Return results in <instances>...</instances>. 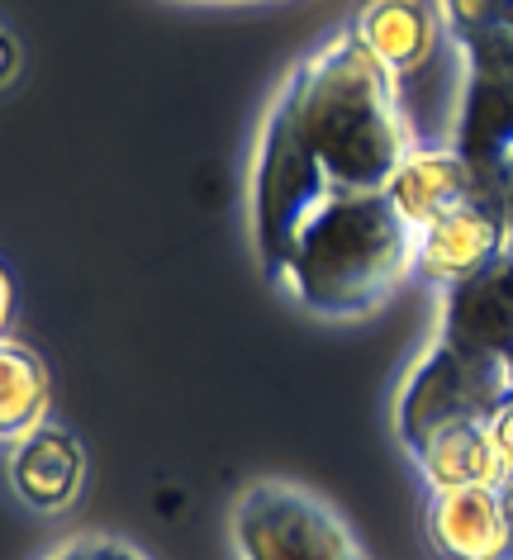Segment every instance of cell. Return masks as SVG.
Returning a JSON list of instances; mask_svg holds the SVG:
<instances>
[{"label": "cell", "mask_w": 513, "mask_h": 560, "mask_svg": "<svg viewBox=\"0 0 513 560\" xmlns=\"http://www.w3.org/2000/svg\"><path fill=\"white\" fill-rule=\"evenodd\" d=\"M385 195H390V205L405 214L409 229L423 233V229H433L438 219H447L452 209L504 195V186L476 176L452 148H413L405 166L395 172V180L385 186Z\"/></svg>", "instance_id": "7"}, {"label": "cell", "mask_w": 513, "mask_h": 560, "mask_svg": "<svg viewBox=\"0 0 513 560\" xmlns=\"http://www.w3.org/2000/svg\"><path fill=\"white\" fill-rule=\"evenodd\" d=\"M513 252L509 214H504V195L494 200H476L452 209L447 219H438L433 229L419 233V257H413V276L428 285H462V280L490 271L499 257Z\"/></svg>", "instance_id": "5"}, {"label": "cell", "mask_w": 513, "mask_h": 560, "mask_svg": "<svg viewBox=\"0 0 513 560\" xmlns=\"http://www.w3.org/2000/svg\"><path fill=\"white\" fill-rule=\"evenodd\" d=\"M490 428H494V438H499V446H504V452L513 456V395L504 399V409H499V413H494V423H490Z\"/></svg>", "instance_id": "17"}, {"label": "cell", "mask_w": 513, "mask_h": 560, "mask_svg": "<svg viewBox=\"0 0 513 560\" xmlns=\"http://www.w3.org/2000/svg\"><path fill=\"white\" fill-rule=\"evenodd\" d=\"M419 470L428 489H456V485H476V489H504L513 485V456L499 446L490 423H466L442 432L438 442H428L419 456Z\"/></svg>", "instance_id": "12"}, {"label": "cell", "mask_w": 513, "mask_h": 560, "mask_svg": "<svg viewBox=\"0 0 513 560\" xmlns=\"http://www.w3.org/2000/svg\"><path fill=\"white\" fill-rule=\"evenodd\" d=\"M452 44L466 62V77H490L513 86V30H485V34L452 38Z\"/></svg>", "instance_id": "14"}, {"label": "cell", "mask_w": 513, "mask_h": 560, "mask_svg": "<svg viewBox=\"0 0 513 560\" xmlns=\"http://www.w3.org/2000/svg\"><path fill=\"white\" fill-rule=\"evenodd\" d=\"M333 195L385 190L413 152L399 77L352 30L304 58L276 95Z\"/></svg>", "instance_id": "1"}, {"label": "cell", "mask_w": 513, "mask_h": 560, "mask_svg": "<svg viewBox=\"0 0 513 560\" xmlns=\"http://www.w3.org/2000/svg\"><path fill=\"white\" fill-rule=\"evenodd\" d=\"M504 214H509V233H513V166L504 172Z\"/></svg>", "instance_id": "19"}, {"label": "cell", "mask_w": 513, "mask_h": 560, "mask_svg": "<svg viewBox=\"0 0 513 560\" xmlns=\"http://www.w3.org/2000/svg\"><path fill=\"white\" fill-rule=\"evenodd\" d=\"M452 152L476 176L504 186V172L513 166V86L509 81H490V77L462 81Z\"/></svg>", "instance_id": "9"}, {"label": "cell", "mask_w": 513, "mask_h": 560, "mask_svg": "<svg viewBox=\"0 0 513 560\" xmlns=\"http://www.w3.org/2000/svg\"><path fill=\"white\" fill-rule=\"evenodd\" d=\"M229 537L238 560H366L342 513L290 480L247 485L233 499Z\"/></svg>", "instance_id": "3"}, {"label": "cell", "mask_w": 513, "mask_h": 560, "mask_svg": "<svg viewBox=\"0 0 513 560\" xmlns=\"http://www.w3.org/2000/svg\"><path fill=\"white\" fill-rule=\"evenodd\" d=\"M504 499H509V517H513V485L504 489Z\"/></svg>", "instance_id": "21"}, {"label": "cell", "mask_w": 513, "mask_h": 560, "mask_svg": "<svg viewBox=\"0 0 513 560\" xmlns=\"http://www.w3.org/2000/svg\"><path fill=\"white\" fill-rule=\"evenodd\" d=\"M86 480V452L72 432L38 428L10 446V485L34 513H62L81 494Z\"/></svg>", "instance_id": "11"}, {"label": "cell", "mask_w": 513, "mask_h": 560, "mask_svg": "<svg viewBox=\"0 0 513 560\" xmlns=\"http://www.w3.org/2000/svg\"><path fill=\"white\" fill-rule=\"evenodd\" d=\"M452 38L485 34V30H513V0H442Z\"/></svg>", "instance_id": "15"}, {"label": "cell", "mask_w": 513, "mask_h": 560, "mask_svg": "<svg viewBox=\"0 0 513 560\" xmlns=\"http://www.w3.org/2000/svg\"><path fill=\"white\" fill-rule=\"evenodd\" d=\"M48 560H148V556H138L133 546L109 541V537H81V541L62 546V551L48 556Z\"/></svg>", "instance_id": "16"}, {"label": "cell", "mask_w": 513, "mask_h": 560, "mask_svg": "<svg viewBox=\"0 0 513 560\" xmlns=\"http://www.w3.org/2000/svg\"><path fill=\"white\" fill-rule=\"evenodd\" d=\"M423 532L438 560H513V517L499 489H428Z\"/></svg>", "instance_id": "6"}, {"label": "cell", "mask_w": 513, "mask_h": 560, "mask_svg": "<svg viewBox=\"0 0 513 560\" xmlns=\"http://www.w3.org/2000/svg\"><path fill=\"white\" fill-rule=\"evenodd\" d=\"M419 233L385 190L333 195L290 243L281 276L304 310L324 318L366 314L413 271Z\"/></svg>", "instance_id": "2"}, {"label": "cell", "mask_w": 513, "mask_h": 560, "mask_svg": "<svg viewBox=\"0 0 513 560\" xmlns=\"http://www.w3.org/2000/svg\"><path fill=\"white\" fill-rule=\"evenodd\" d=\"M504 385H509V395H513V352L504 357Z\"/></svg>", "instance_id": "20"}, {"label": "cell", "mask_w": 513, "mask_h": 560, "mask_svg": "<svg viewBox=\"0 0 513 560\" xmlns=\"http://www.w3.org/2000/svg\"><path fill=\"white\" fill-rule=\"evenodd\" d=\"M352 34L390 67L395 77H419L438 62L442 20L428 0H366L352 20Z\"/></svg>", "instance_id": "10"}, {"label": "cell", "mask_w": 513, "mask_h": 560, "mask_svg": "<svg viewBox=\"0 0 513 560\" xmlns=\"http://www.w3.org/2000/svg\"><path fill=\"white\" fill-rule=\"evenodd\" d=\"M53 404V381L48 366L34 347H24L20 338H5L0 347V438L5 446H15L20 438L44 428Z\"/></svg>", "instance_id": "13"}, {"label": "cell", "mask_w": 513, "mask_h": 560, "mask_svg": "<svg viewBox=\"0 0 513 560\" xmlns=\"http://www.w3.org/2000/svg\"><path fill=\"white\" fill-rule=\"evenodd\" d=\"M504 399H509L504 361L462 352L447 338H438L405 385V399H399V438L419 456L428 442H438L452 428L494 423Z\"/></svg>", "instance_id": "4"}, {"label": "cell", "mask_w": 513, "mask_h": 560, "mask_svg": "<svg viewBox=\"0 0 513 560\" xmlns=\"http://www.w3.org/2000/svg\"><path fill=\"white\" fill-rule=\"evenodd\" d=\"M442 338L462 352L499 357L513 352V252L499 257L490 271L462 280L447 290L442 310Z\"/></svg>", "instance_id": "8"}, {"label": "cell", "mask_w": 513, "mask_h": 560, "mask_svg": "<svg viewBox=\"0 0 513 560\" xmlns=\"http://www.w3.org/2000/svg\"><path fill=\"white\" fill-rule=\"evenodd\" d=\"M15 72H20V48H15V38L5 34V81H15Z\"/></svg>", "instance_id": "18"}]
</instances>
